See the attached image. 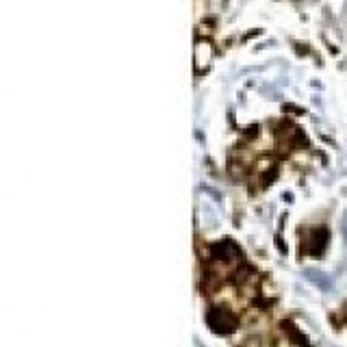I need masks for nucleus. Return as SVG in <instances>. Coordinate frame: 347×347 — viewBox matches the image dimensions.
<instances>
[{
    "label": "nucleus",
    "instance_id": "1",
    "mask_svg": "<svg viewBox=\"0 0 347 347\" xmlns=\"http://www.w3.org/2000/svg\"><path fill=\"white\" fill-rule=\"evenodd\" d=\"M206 319H208V326H211L215 332H219V334H230L232 330L237 328L235 314L228 312L226 308H219V306L211 308V312L206 314Z\"/></svg>",
    "mask_w": 347,
    "mask_h": 347
},
{
    "label": "nucleus",
    "instance_id": "2",
    "mask_svg": "<svg viewBox=\"0 0 347 347\" xmlns=\"http://www.w3.org/2000/svg\"><path fill=\"white\" fill-rule=\"evenodd\" d=\"M326 245H328V230L326 228H317L312 232V243H310L312 256H321V254H324Z\"/></svg>",
    "mask_w": 347,
    "mask_h": 347
}]
</instances>
